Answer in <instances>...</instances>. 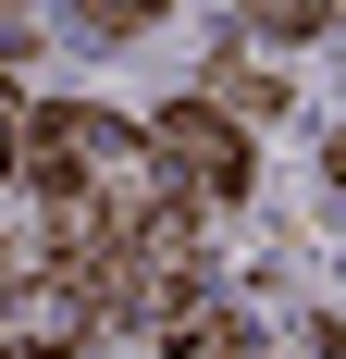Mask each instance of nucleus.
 <instances>
[{
  "mask_svg": "<svg viewBox=\"0 0 346 359\" xmlns=\"http://www.w3.org/2000/svg\"><path fill=\"white\" fill-rule=\"evenodd\" d=\"M334 186H346V137H334Z\"/></svg>",
  "mask_w": 346,
  "mask_h": 359,
  "instance_id": "obj_8",
  "label": "nucleus"
},
{
  "mask_svg": "<svg viewBox=\"0 0 346 359\" xmlns=\"http://www.w3.org/2000/svg\"><path fill=\"white\" fill-rule=\"evenodd\" d=\"M235 13H247V25H284V37H321V25H334V0H235Z\"/></svg>",
  "mask_w": 346,
  "mask_h": 359,
  "instance_id": "obj_4",
  "label": "nucleus"
},
{
  "mask_svg": "<svg viewBox=\"0 0 346 359\" xmlns=\"http://www.w3.org/2000/svg\"><path fill=\"white\" fill-rule=\"evenodd\" d=\"M173 359H247V334L223 323V310H186V323H173Z\"/></svg>",
  "mask_w": 346,
  "mask_h": 359,
  "instance_id": "obj_3",
  "label": "nucleus"
},
{
  "mask_svg": "<svg viewBox=\"0 0 346 359\" xmlns=\"http://www.w3.org/2000/svg\"><path fill=\"white\" fill-rule=\"evenodd\" d=\"M0 174H13V124H0Z\"/></svg>",
  "mask_w": 346,
  "mask_h": 359,
  "instance_id": "obj_7",
  "label": "nucleus"
},
{
  "mask_svg": "<svg viewBox=\"0 0 346 359\" xmlns=\"http://www.w3.org/2000/svg\"><path fill=\"white\" fill-rule=\"evenodd\" d=\"M74 13H87V25H99V37H137V25H161L173 0H74Z\"/></svg>",
  "mask_w": 346,
  "mask_h": 359,
  "instance_id": "obj_5",
  "label": "nucleus"
},
{
  "mask_svg": "<svg viewBox=\"0 0 346 359\" xmlns=\"http://www.w3.org/2000/svg\"><path fill=\"white\" fill-rule=\"evenodd\" d=\"M25 50H50V25H37V0H0V62H25Z\"/></svg>",
  "mask_w": 346,
  "mask_h": 359,
  "instance_id": "obj_6",
  "label": "nucleus"
},
{
  "mask_svg": "<svg viewBox=\"0 0 346 359\" xmlns=\"http://www.w3.org/2000/svg\"><path fill=\"white\" fill-rule=\"evenodd\" d=\"M148 161H161V174H186L198 198H247V137H235L210 100L161 111V124H148Z\"/></svg>",
  "mask_w": 346,
  "mask_h": 359,
  "instance_id": "obj_1",
  "label": "nucleus"
},
{
  "mask_svg": "<svg viewBox=\"0 0 346 359\" xmlns=\"http://www.w3.org/2000/svg\"><path fill=\"white\" fill-rule=\"evenodd\" d=\"M198 100L223 111V124H272V111H284V62H260V50H210Z\"/></svg>",
  "mask_w": 346,
  "mask_h": 359,
  "instance_id": "obj_2",
  "label": "nucleus"
}]
</instances>
